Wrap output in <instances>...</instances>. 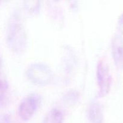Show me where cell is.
<instances>
[{"mask_svg": "<svg viewBox=\"0 0 123 123\" xmlns=\"http://www.w3.org/2000/svg\"><path fill=\"white\" fill-rule=\"evenodd\" d=\"M96 75L99 95L100 96H105L110 89L112 78L109 66L103 59L99 60L97 63Z\"/></svg>", "mask_w": 123, "mask_h": 123, "instance_id": "3957f363", "label": "cell"}, {"mask_svg": "<svg viewBox=\"0 0 123 123\" xmlns=\"http://www.w3.org/2000/svg\"><path fill=\"white\" fill-rule=\"evenodd\" d=\"M28 78L36 85H48L53 78L52 71L50 67L42 62L32 64L26 71Z\"/></svg>", "mask_w": 123, "mask_h": 123, "instance_id": "7a4b0ae2", "label": "cell"}, {"mask_svg": "<svg viewBox=\"0 0 123 123\" xmlns=\"http://www.w3.org/2000/svg\"><path fill=\"white\" fill-rule=\"evenodd\" d=\"M64 115L60 109L54 108L46 115L42 123H62Z\"/></svg>", "mask_w": 123, "mask_h": 123, "instance_id": "52a82bcc", "label": "cell"}, {"mask_svg": "<svg viewBox=\"0 0 123 123\" xmlns=\"http://www.w3.org/2000/svg\"><path fill=\"white\" fill-rule=\"evenodd\" d=\"M88 118L90 123H103V115L101 106L98 102H92L88 109Z\"/></svg>", "mask_w": 123, "mask_h": 123, "instance_id": "8992f818", "label": "cell"}, {"mask_svg": "<svg viewBox=\"0 0 123 123\" xmlns=\"http://www.w3.org/2000/svg\"><path fill=\"white\" fill-rule=\"evenodd\" d=\"M8 84L6 78L0 73V98H2L7 92Z\"/></svg>", "mask_w": 123, "mask_h": 123, "instance_id": "ba28073f", "label": "cell"}, {"mask_svg": "<svg viewBox=\"0 0 123 123\" xmlns=\"http://www.w3.org/2000/svg\"><path fill=\"white\" fill-rule=\"evenodd\" d=\"M41 102V97L37 94L28 95L22 100L19 106V115L24 121L30 120L37 110Z\"/></svg>", "mask_w": 123, "mask_h": 123, "instance_id": "277c9868", "label": "cell"}, {"mask_svg": "<svg viewBox=\"0 0 123 123\" xmlns=\"http://www.w3.org/2000/svg\"><path fill=\"white\" fill-rule=\"evenodd\" d=\"M118 25L119 27L121 28H123V13L119 17L118 21Z\"/></svg>", "mask_w": 123, "mask_h": 123, "instance_id": "9c48e42d", "label": "cell"}, {"mask_svg": "<svg viewBox=\"0 0 123 123\" xmlns=\"http://www.w3.org/2000/svg\"><path fill=\"white\" fill-rule=\"evenodd\" d=\"M26 32L22 22L20 16L14 13L10 16L7 30V42L8 47L12 51L21 53L26 45Z\"/></svg>", "mask_w": 123, "mask_h": 123, "instance_id": "6da1fadb", "label": "cell"}, {"mask_svg": "<svg viewBox=\"0 0 123 123\" xmlns=\"http://www.w3.org/2000/svg\"><path fill=\"white\" fill-rule=\"evenodd\" d=\"M112 53L116 66L118 68H123V37L121 34H115L113 37Z\"/></svg>", "mask_w": 123, "mask_h": 123, "instance_id": "5b68a950", "label": "cell"}, {"mask_svg": "<svg viewBox=\"0 0 123 123\" xmlns=\"http://www.w3.org/2000/svg\"><path fill=\"white\" fill-rule=\"evenodd\" d=\"M1 58H0V66H1Z\"/></svg>", "mask_w": 123, "mask_h": 123, "instance_id": "8fae6325", "label": "cell"}, {"mask_svg": "<svg viewBox=\"0 0 123 123\" xmlns=\"http://www.w3.org/2000/svg\"><path fill=\"white\" fill-rule=\"evenodd\" d=\"M0 123H10V118L8 116H4L2 117Z\"/></svg>", "mask_w": 123, "mask_h": 123, "instance_id": "30bf717a", "label": "cell"}]
</instances>
